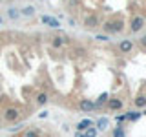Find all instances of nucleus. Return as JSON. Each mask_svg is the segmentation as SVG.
I'll return each instance as SVG.
<instances>
[{
	"instance_id": "nucleus-22",
	"label": "nucleus",
	"mask_w": 146,
	"mask_h": 137,
	"mask_svg": "<svg viewBox=\"0 0 146 137\" xmlns=\"http://www.w3.org/2000/svg\"><path fill=\"white\" fill-rule=\"evenodd\" d=\"M97 40H104V42H106V40H110L106 35H97Z\"/></svg>"
},
{
	"instance_id": "nucleus-7",
	"label": "nucleus",
	"mask_w": 146,
	"mask_h": 137,
	"mask_svg": "<svg viewBox=\"0 0 146 137\" xmlns=\"http://www.w3.org/2000/svg\"><path fill=\"white\" fill-rule=\"evenodd\" d=\"M79 108L82 110V112H93L95 110V102L90 99H80L79 100Z\"/></svg>"
},
{
	"instance_id": "nucleus-4",
	"label": "nucleus",
	"mask_w": 146,
	"mask_h": 137,
	"mask_svg": "<svg viewBox=\"0 0 146 137\" xmlns=\"http://www.w3.org/2000/svg\"><path fill=\"white\" fill-rule=\"evenodd\" d=\"M100 24V18L97 13H91V15H88L84 18V27H88V29H95Z\"/></svg>"
},
{
	"instance_id": "nucleus-10",
	"label": "nucleus",
	"mask_w": 146,
	"mask_h": 137,
	"mask_svg": "<svg viewBox=\"0 0 146 137\" xmlns=\"http://www.w3.org/2000/svg\"><path fill=\"white\" fill-rule=\"evenodd\" d=\"M108 126H110L108 117H99L97 121H95V128L99 130V134H100V132H106V130H108Z\"/></svg>"
},
{
	"instance_id": "nucleus-12",
	"label": "nucleus",
	"mask_w": 146,
	"mask_h": 137,
	"mask_svg": "<svg viewBox=\"0 0 146 137\" xmlns=\"http://www.w3.org/2000/svg\"><path fill=\"white\" fill-rule=\"evenodd\" d=\"M143 117V112L141 110H131V112H126V122H135Z\"/></svg>"
},
{
	"instance_id": "nucleus-13",
	"label": "nucleus",
	"mask_w": 146,
	"mask_h": 137,
	"mask_svg": "<svg viewBox=\"0 0 146 137\" xmlns=\"http://www.w3.org/2000/svg\"><path fill=\"white\" fill-rule=\"evenodd\" d=\"M119 49H121V53H130L131 49H133V40H121L119 42Z\"/></svg>"
},
{
	"instance_id": "nucleus-5",
	"label": "nucleus",
	"mask_w": 146,
	"mask_h": 137,
	"mask_svg": "<svg viewBox=\"0 0 146 137\" xmlns=\"http://www.w3.org/2000/svg\"><path fill=\"white\" fill-rule=\"evenodd\" d=\"M64 44H70V37H60V35H57V37H53L51 39V46L55 49H60Z\"/></svg>"
},
{
	"instance_id": "nucleus-17",
	"label": "nucleus",
	"mask_w": 146,
	"mask_h": 137,
	"mask_svg": "<svg viewBox=\"0 0 146 137\" xmlns=\"http://www.w3.org/2000/svg\"><path fill=\"white\" fill-rule=\"evenodd\" d=\"M22 137H40V130L38 128H31V130H26Z\"/></svg>"
},
{
	"instance_id": "nucleus-27",
	"label": "nucleus",
	"mask_w": 146,
	"mask_h": 137,
	"mask_svg": "<svg viewBox=\"0 0 146 137\" xmlns=\"http://www.w3.org/2000/svg\"><path fill=\"white\" fill-rule=\"evenodd\" d=\"M0 24H2V17H0Z\"/></svg>"
},
{
	"instance_id": "nucleus-16",
	"label": "nucleus",
	"mask_w": 146,
	"mask_h": 137,
	"mask_svg": "<svg viewBox=\"0 0 146 137\" xmlns=\"http://www.w3.org/2000/svg\"><path fill=\"white\" fill-rule=\"evenodd\" d=\"M20 15H22V17H33V15H35V7H33V6L22 7V9H20Z\"/></svg>"
},
{
	"instance_id": "nucleus-20",
	"label": "nucleus",
	"mask_w": 146,
	"mask_h": 137,
	"mask_svg": "<svg viewBox=\"0 0 146 137\" xmlns=\"http://www.w3.org/2000/svg\"><path fill=\"white\" fill-rule=\"evenodd\" d=\"M115 121L119 122V124H121V122H124V121H126V113H121V115H117Z\"/></svg>"
},
{
	"instance_id": "nucleus-19",
	"label": "nucleus",
	"mask_w": 146,
	"mask_h": 137,
	"mask_svg": "<svg viewBox=\"0 0 146 137\" xmlns=\"http://www.w3.org/2000/svg\"><path fill=\"white\" fill-rule=\"evenodd\" d=\"M99 135V130L95 126H91V128H88V130L84 132V137H97Z\"/></svg>"
},
{
	"instance_id": "nucleus-23",
	"label": "nucleus",
	"mask_w": 146,
	"mask_h": 137,
	"mask_svg": "<svg viewBox=\"0 0 146 137\" xmlns=\"http://www.w3.org/2000/svg\"><path fill=\"white\" fill-rule=\"evenodd\" d=\"M38 117H40V119H46V117H48V112H40Z\"/></svg>"
},
{
	"instance_id": "nucleus-24",
	"label": "nucleus",
	"mask_w": 146,
	"mask_h": 137,
	"mask_svg": "<svg viewBox=\"0 0 146 137\" xmlns=\"http://www.w3.org/2000/svg\"><path fill=\"white\" fill-rule=\"evenodd\" d=\"M75 137H84V132H75Z\"/></svg>"
},
{
	"instance_id": "nucleus-6",
	"label": "nucleus",
	"mask_w": 146,
	"mask_h": 137,
	"mask_svg": "<svg viewBox=\"0 0 146 137\" xmlns=\"http://www.w3.org/2000/svg\"><path fill=\"white\" fill-rule=\"evenodd\" d=\"M40 20H42V24H46L48 27H53V29H58V27H60V22H58L57 18H53V17L42 15V17H40Z\"/></svg>"
},
{
	"instance_id": "nucleus-18",
	"label": "nucleus",
	"mask_w": 146,
	"mask_h": 137,
	"mask_svg": "<svg viewBox=\"0 0 146 137\" xmlns=\"http://www.w3.org/2000/svg\"><path fill=\"white\" fill-rule=\"evenodd\" d=\"M18 15H20V9H17V7H9V9H7V17L11 18V20L18 18Z\"/></svg>"
},
{
	"instance_id": "nucleus-8",
	"label": "nucleus",
	"mask_w": 146,
	"mask_h": 137,
	"mask_svg": "<svg viewBox=\"0 0 146 137\" xmlns=\"http://www.w3.org/2000/svg\"><path fill=\"white\" fill-rule=\"evenodd\" d=\"M91 126H95V121H91V119H82V121L77 122L75 128H77V132H86Z\"/></svg>"
},
{
	"instance_id": "nucleus-11",
	"label": "nucleus",
	"mask_w": 146,
	"mask_h": 137,
	"mask_svg": "<svg viewBox=\"0 0 146 137\" xmlns=\"http://www.w3.org/2000/svg\"><path fill=\"white\" fill-rule=\"evenodd\" d=\"M48 100H49V95L46 93V91H38V93L35 95L36 106H46V104H48Z\"/></svg>"
},
{
	"instance_id": "nucleus-26",
	"label": "nucleus",
	"mask_w": 146,
	"mask_h": 137,
	"mask_svg": "<svg viewBox=\"0 0 146 137\" xmlns=\"http://www.w3.org/2000/svg\"><path fill=\"white\" fill-rule=\"evenodd\" d=\"M143 115H146V110H144V112H143Z\"/></svg>"
},
{
	"instance_id": "nucleus-3",
	"label": "nucleus",
	"mask_w": 146,
	"mask_h": 137,
	"mask_svg": "<svg viewBox=\"0 0 146 137\" xmlns=\"http://www.w3.org/2000/svg\"><path fill=\"white\" fill-rule=\"evenodd\" d=\"M124 108V100L119 99V97H110L108 102H106V110L110 112H119V110Z\"/></svg>"
},
{
	"instance_id": "nucleus-25",
	"label": "nucleus",
	"mask_w": 146,
	"mask_h": 137,
	"mask_svg": "<svg viewBox=\"0 0 146 137\" xmlns=\"http://www.w3.org/2000/svg\"><path fill=\"white\" fill-rule=\"evenodd\" d=\"M0 126H2V117H0Z\"/></svg>"
},
{
	"instance_id": "nucleus-2",
	"label": "nucleus",
	"mask_w": 146,
	"mask_h": 137,
	"mask_svg": "<svg viewBox=\"0 0 146 137\" xmlns=\"http://www.w3.org/2000/svg\"><path fill=\"white\" fill-rule=\"evenodd\" d=\"M144 24H146L144 17H141V15H135L133 18H131V22H130V31H131V33H139V31L144 27Z\"/></svg>"
},
{
	"instance_id": "nucleus-21",
	"label": "nucleus",
	"mask_w": 146,
	"mask_h": 137,
	"mask_svg": "<svg viewBox=\"0 0 146 137\" xmlns=\"http://www.w3.org/2000/svg\"><path fill=\"white\" fill-rule=\"evenodd\" d=\"M139 46H141V48H146V35H144V37H141V40H139Z\"/></svg>"
},
{
	"instance_id": "nucleus-14",
	"label": "nucleus",
	"mask_w": 146,
	"mask_h": 137,
	"mask_svg": "<svg viewBox=\"0 0 146 137\" xmlns=\"http://www.w3.org/2000/svg\"><path fill=\"white\" fill-rule=\"evenodd\" d=\"M110 137H126V126L122 124H117L115 128H111V135Z\"/></svg>"
},
{
	"instance_id": "nucleus-1",
	"label": "nucleus",
	"mask_w": 146,
	"mask_h": 137,
	"mask_svg": "<svg viewBox=\"0 0 146 137\" xmlns=\"http://www.w3.org/2000/svg\"><path fill=\"white\" fill-rule=\"evenodd\" d=\"M20 119V108L18 106H7L4 110V121L7 122H17Z\"/></svg>"
},
{
	"instance_id": "nucleus-9",
	"label": "nucleus",
	"mask_w": 146,
	"mask_h": 137,
	"mask_svg": "<svg viewBox=\"0 0 146 137\" xmlns=\"http://www.w3.org/2000/svg\"><path fill=\"white\" fill-rule=\"evenodd\" d=\"M110 27H111V33H122V29H124V20H122V18L111 20L110 22Z\"/></svg>"
},
{
	"instance_id": "nucleus-15",
	"label": "nucleus",
	"mask_w": 146,
	"mask_h": 137,
	"mask_svg": "<svg viewBox=\"0 0 146 137\" xmlns=\"http://www.w3.org/2000/svg\"><path fill=\"white\" fill-rule=\"evenodd\" d=\"M133 104L137 110H144L146 108V95H137L133 99Z\"/></svg>"
}]
</instances>
